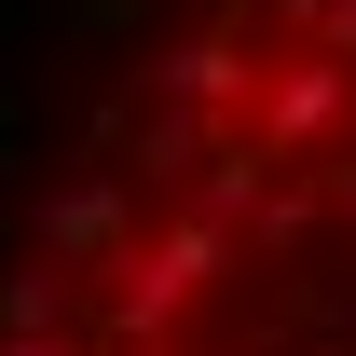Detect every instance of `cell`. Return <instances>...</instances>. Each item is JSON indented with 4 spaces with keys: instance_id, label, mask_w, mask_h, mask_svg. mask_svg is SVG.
<instances>
[{
    "instance_id": "6da1fadb",
    "label": "cell",
    "mask_w": 356,
    "mask_h": 356,
    "mask_svg": "<svg viewBox=\"0 0 356 356\" xmlns=\"http://www.w3.org/2000/svg\"><path fill=\"white\" fill-rule=\"evenodd\" d=\"M0 356H356V0L137 28L0 247Z\"/></svg>"
}]
</instances>
